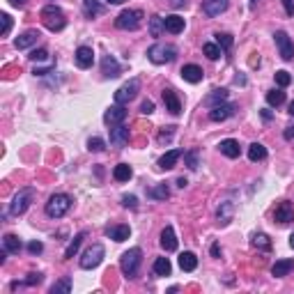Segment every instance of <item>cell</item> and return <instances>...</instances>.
<instances>
[{
  "mask_svg": "<svg viewBox=\"0 0 294 294\" xmlns=\"http://www.w3.org/2000/svg\"><path fill=\"white\" fill-rule=\"evenodd\" d=\"M41 23H44L51 33H60L62 28L67 26V19H65V12H62L58 5H46L41 9Z\"/></svg>",
  "mask_w": 294,
  "mask_h": 294,
  "instance_id": "obj_1",
  "label": "cell"
},
{
  "mask_svg": "<svg viewBox=\"0 0 294 294\" xmlns=\"http://www.w3.org/2000/svg\"><path fill=\"white\" fill-rule=\"evenodd\" d=\"M147 58L154 65H166V62H173L177 58V48L173 44H166V41H156L154 46L147 48Z\"/></svg>",
  "mask_w": 294,
  "mask_h": 294,
  "instance_id": "obj_2",
  "label": "cell"
},
{
  "mask_svg": "<svg viewBox=\"0 0 294 294\" xmlns=\"http://www.w3.org/2000/svg\"><path fill=\"white\" fill-rule=\"evenodd\" d=\"M143 262V251L141 248H129L127 253L120 257V269L127 278H136L138 276V269H141Z\"/></svg>",
  "mask_w": 294,
  "mask_h": 294,
  "instance_id": "obj_3",
  "label": "cell"
},
{
  "mask_svg": "<svg viewBox=\"0 0 294 294\" xmlns=\"http://www.w3.org/2000/svg\"><path fill=\"white\" fill-rule=\"evenodd\" d=\"M69 207H72V198L67 193H55L46 202V214L51 219H62L69 212Z\"/></svg>",
  "mask_w": 294,
  "mask_h": 294,
  "instance_id": "obj_4",
  "label": "cell"
},
{
  "mask_svg": "<svg viewBox=\"0 0 294 294\" xmlns=\"http://www.w3.org/2000/svg\"><path fill=\"white\" fill-rule=\"evenodd\" d=\"M143 19H145V14L141 9H124L115 19V26L120 28V30H138L143 26Z\"/></svg>",
  "mask_w": 294,
  "mask_h": 294,
  "instance_id": "obj_5",
  "label": "cell"
},
{
  "mask_svg": "<svg viewBox=\"0 0 294 294\" xmlns=\"http://www.w3.org/2000/svg\"><path fill=\"white\" fill-rule=\"evenodd\" d=\"M33 198H35V188H21L19 193L14 195V200L9 202V214H12V216L26 214V209L30 207Z\"/></svg>",
  "mask_w": 294,
  "mask_h": 294,
  "instance_id": "obj_6",
  "label": "cell"
},
{
  "mask_svg": "<svg viewBox=\"0 0 294 294\" xmlns=\"http://www.w3.org/2000/svg\"><path fill=\"white\" fill-rule=\"evenodd\" d=\"M104 255H106L104 246H101V244H92L90 248H85V253H83V257H80V267L83 269L99 267L101 260H104Z\"/></svg>",
  "mask_w": 294,
  "mask_h": 294,
  "instance_id": "obj_7",
  "label": "cell"
},
{
  "mask_svg": "<svg viewBox=\"0 0 294 294\" xmlns=\"http://www.w3.org/2000/svg\"><path fill=\"white\" fill-rule=\"evenodd\" d=\"M138 90H141V80L138 78H131L129 83H124V85L115 92V104H122V106H127L129 101L134 99L136 94H138Z\"/></svg>",
  "mask_w": 294,
  "mask_h": 294,
  "instance_id": "obj_8",
  "label": "cell"
},
{
  "mask_svg": "<svg viewBox=\"0 0 294 294\" xmlns=\"http://www.w3.org/2000/svg\"><path fill=\"white\" fill-rule=\"evenodd\" d=\"M274 39H276V46H278V53H281V58L285 62L292 60L294 58V44L292 39H290V35L285 33V30H278V33L274 35Z\"/></svg>",
  "mask_w": 294,
  "mask_h": 294,
  "instance_id": "obj_9",
  "label": "cell"
},
{
  "mask_svg": "<svg viewBox=\"0 0 294 294\" xmlns=\"http://www.w3.org/2000/svg\"><path fill=\"white\" fill-rule=\"evenodd\" d=\"M124 120H127V108L122 106V104H115V106H110L106 113H104V122L110 124V127H117V124H122Z\"/></svg>",
  "mask_w": 294,
  "mask_h": 294,
  "instance_id": "obj_10",
  "label": "cell"
},
{
  "mask_svg": "<svg viewBox=\"0 0 294 294\" xmlns=\"http://www.w3.org/2000/svg\"><path fill=\"white\" fill-rule=\"evenodd\" d=\"M129 143V127L124 124H117V127H110V145L122 149V147Z\"/></svg>",
  "mask_w": 294,
  "mask_h": 294,
  "instance_id": "obj_11",
  "label": "cell"
},
{
  "mask_svg": "<svg viewBox=\"0 0 294 294\" xmlns=\"http://www.w3.org/2000/svg\"><path fill=\"white\" fill-rule=\"evenodd\" d=\"M230 0H202V12L207 16H220L227 9Z\"/></svg>",
  "mask_w": 294,
  "mask_h": 294,
  "instance_id": "obj_12",
  "label": "cell"
},
{
  "mask_svg": "<svg viewBox=\"0 0 294 294\" xmlns=\"http://www.w3.org/2000/svg\"><path fill=\"white\" fill-rule=\"evenodd\" d=\"M234 115V106L232 104H219V106H214L212 110H209V120L212 122H223L227 120V117H232Z\"/></svg>",
  "mask_w": 294,
  "mask_h": 294,
  "instance_id": "obj_13",
  "label": "cell"
},
{
  "mask_svg": "<svg viewBox=\"0 0 294 294\" xmlns=\"http://www.w3.org/2000/svg\"><path fill=\"white\" fill-rule=\"evenodd\" d=\"M120 62L115 60L113 55H104V60H101V74L106 76V78H117L120 76Z\"/></svg>",
  "mask_w": 294,
  "mask_h": 294,
  "instance_id": "obj_14",
  "label": "cell"
},
{
  "mask_svg": "<svg viewBox=\"0 0 294 294\" xmlns=\"http://www.w3.org/2000/svg\"><path fill=\"white\" fill-rule=\"evenodd\" d=\"M163 104H166V110H170L173 115H180L182 113V101L180 97H177V92L175 90H163Z\"/></svg>",
  "mask_w": 294,
  "mask_h": 294,
  "instance_id": "obj_15",
  "label": "cell"
},
{
  "mask_svg": "<svg viewBox=\"0 0 294 294\" xmlns=\"http://www.w3.org/2000/svg\"><path fill=\"white\" fill-rule=\"evenodd\" d=\"M161 248H163L166 253H173V251H177V237H175L173 225L163 227V232H161Z\"/></svg>",
  "mask_w": 294,
  "mask_h": 294,
  "instance_id": "obj_16",
  "label": "cell"
},
{
  "mask_svg": "<svg viewBox=\"0 0 294 294\" xmlns=\"http://www.w3.org/2000/svg\"><path fill=\"white\" fill-rule=\"evenodd\" d=\"M94 62V51L90 46H78L76 48V65H78L80 69H87L92 67Z\"/></svg>",
  "mask_w": 294,
  "mask_h": 294,
  "instance_id": "obj_17",
  "label": "cell"
},
{
  "mask_svg": "<svg viewBox=\"0 0 294 294\" xmlns=\"http://www.w3.org/2000/svg\"><path fill=\"white\" fill-rule=\"evenodd\" d=\"M41 35L37 33V30H26L23 35H19L16 37V41H14V46L19 48V51H23V48H30L33 44H37V39H39Z\"/></svg>",
  "mask_w": 294,
  "mask_h": 294,
  "instance_id": "obj_18",
  "label": "cell"
},
{
  "mask_svg": "<svg viewBox=\"0 0 294 294\" xmlns=\"http://www.w3.org/2000/svg\"><path fill=\"white\" fill-rule=\"evenodd\" d=\"M182 156H184L182 149H168V152L159 159V168L161 170H170V168H175V163H177Z\"/></svg>",
  "mask_w": 294,
  "mask_h": 294,
  "instance_id": "obj_19",
  "label": "cell"
},
{
  "mask_svg": "<svg viewBox=\"0 0 294 294\" xmlns=\"http://www.w3.org/2000/svg\"><path fill=\"white\" fill-rule=\"evenodd\" d=\"M219 149H220V154H223V156H227V159H239V154H241L239 143L232 141V138H227V141H220Z\"/></svg>",
  "mask_w": 294,
  "mask_h": 294,
  "instance_id": "obj_20",
  "label": "cell"
},
{
  "mask_svg": "<svg viewBox=\"0 0 294 294\" xmlns=\"http://www.w3.org/2000/svg\"><path fill=\"white\" fill-rule=\"evenodd\" d=\"M274 219L278 220V223H290V220H294V207L290 205V202H281L278 207H276V212H274Z\"/></svg>",
  "mask_w": 294,
  "mask_h": 294,
  "instance_id": "obj_21",
  "label": "cell"
},
{
  "mask_svg": "<svg viewBox=\"0 0 294 294\" xmlns=\"http://www.w3.org/2000/svg\"><path fill=\"white\" fill-rule=\"evenodd\" d=\"M163 26H166V33L180 35L182 30H184V19H182V16H177V14H170V16H166V19H163Z\"/></svg>",
  "mask_w": 294,
  "mask_h": 294,
  "instance_id": "obj_22",
  "label": "cell"
},
{
  "mask_svg": "<svg viewBox=\"0 0 294 294\" xmlns=\"http://www.w3.org/2000/svg\"><path fill=\"white\" fill-rule=\"evenodd\" d=\"M225 101H227V90L220 87V90H212V92L202 99V104L209 108H214V106H219V104H225Z\"/></svg>",
  "mask_w": 294,
  "mask_h": 294,
  "instance_id": "obj_23",
  "label": "cell"
},
{
  "mask_svg": "<svg viewBox=\"0 0 294 294\" xmlns=\"http://www.w3.org/2000/svg\"><path fill=\"white\" fill-rule=\"evenodd\" d=\"M106 234L113 241H127L129 234H131V230H129V225H108L106 227Z\"/></svg>",
  "mask_w": 294,
  "mask_h": 294,
  "instance_id": "obj_24",
  "label": "cell"
},
{
  "mask_svg": "<svg viewBox=\"0 0 294 294\" xmlns=\"http://www.w3.org/2000/svg\"><path fill=\"white\" fill-rule=\"evenodd\" d=\"M182 78L188 83H200L202 80V69L198 65H184L182 67Z\"/></svg>",
  "mask_w": 294,
  "mask_h": 294,
  "instance_id": "obj_25",
  "label": "cell"
},
{
  "mask_svg": "<svg viewBox=\"0 0 294 294\" xmlns=\"http://www.w3.org/2000/svg\"><path fill=\"white\" fill-rule=\"evenodd\" d=\"M292 269H294V260H276V264L271 267V274H274L276 278H283V276H288Z\"/></svg>",
  "mask_w": 294,
  "mask_h": 294,
  "instance_id": "obj_26",
  "label": "cell"
},
{
  "mask_svg": "<svg viewBox=\"0 0 294 294\" xmlns=\"http://www.w3.org/2000/svg\"><path fill=\"white\" fill-rule=\"evenodd\" d=\"M195 267H198V257H195V253L186 251V253L180 255V269L182 271H195Z\"/></svg>",
  "mask_w": 294,
  "mask_h": 294,
  "instance_id": "obj_27",
  "label": "cell"
},
{
  "mask_svg": "<svg viewBox=\"0 0 294 294\" xmlns=\"http://www.w3.org/2000/svg\"><path fill=\"white\" fill-rule=\"evenodd\" d=\"M83 239H85V232H78V234H76V237H74L72 241H69L67 251H65V260H72L74 255L78 253V248H80V244H83Z\"/></svg>",
  "mask_w": 294,
  "mask_h": 294,
  "instance_id": "obj_28",
  "label": "cell"
},
{
  "mask_svg": "<svg viewBox=\"0 0 294 294\" xmlns=\"http://www.w3.org/2000/svg\"><path fill=\"white\" fill-rule=\"evenodd\" d=\"M2 246H5L7 253H19L23 244H21V239L16 234H5V237H2Z\"/></svg>",
  "mask_w": 294,
  "mask_h": 294,
  "instance_id": "obj_29",
  "label": "cell"
},
{
  "mask_svg": "<svg viewBox=\"0 0 294 294\" xmlns=\"http://www.w3.org/2000/svg\"><path fill=\"white\" fill-rule=\"evenodd\" d=\"M101 2L99 0H83V14H85L87 19H94L97 14H101Z\"/></svg>",
  "mask_w": 294,
  "mask_h": 294,
  "instance_id": "obj_30",
  "label": "cell"
},
{
  "mask_svg": "<svg viewBox=\"0 0 294 294\" xmlns=\"http://www.w3.org/2000/svg\"><path fill=\"white\" fill-rule=\"evenodd\" d=\"M170 271H173V264H170L168 257H156L154 260V274L156 276H170Z\"/></svg>",
  "mask_w": 294,
  "mask_h": 294,
  "instance_id": "obj_31",
  "label": "cell"
},
{
  "mask_svg": "<svg viewBox=\"0 0 294 294\" xmlns=\"http://www.w3.org/2000/svg\"><path fill=\"white\" fill-rule=\"evenodd\" d=\"M131 175H134V170H131V166H127V163H117L113 170V177L117 182H129L131 180Z\"/></svg>",
  "mask_w": 294,
  "mask_h": 294,
  "instance_id": "obj_32",
  "label": "cell"
},
{
  "mask_svg": "<svg viewBox=\"0 0 294 294\" xmlns=\"http://www.w3.org/2000/svg\"><path fill=\"white\" fill-rule=\"evenodd\" d=\"M147 195L152 200H166V198H170V188H168V184H156L154 188L147 191Z\"/></svg>",
  "mask_w": 294,
  "mask_h": 294,
  "instance_id": "obj_33",
  "label": "cell"
},
{
  "mask_svg": "<svg viewBox=\"0 0 294 294\" xmlns=\"http://www.w3.org/2000/svg\"><path fill=\"white\" fill-rule=\"evenodd\" d=\"M248 159H251V161H262V159H267V147L260 145V143H253V145H248Z\"/></svg>",
  "mask_w": 294,
  "mask_h": 294,
  "instance_id": "obj_34",
  "label": "cell"
},
{
  "mask_svg": "<svg viewBox=\"0 0 294 294\" xmlns=\"http://www.w3.org/2000/svg\"><path fill=\"white\" fill-rule=\"evenodd\" d=\"M202 53L207 55L209 60H219L220 55H223V48H220L219 44H214V41H207V44L202 46Z\"/></svg>",
  "mask_w": 294,
  "mask_h": 294,
  "instance_id": "obj_35",
  "label": "cell"
},
{
  "mask_svg": "<svg viewBox=\"0 0 294 294\" xmlns=\"http://www.w3.org/2000/svg\"><path fill=\"white\" fill-rule=\"evenodd\" d=\"M219 223L220 225H227V223H230V219H232V202H223V205H220L219 207Z\"/></svg>",
  "mask_w": 294,
  "mask_h": 294,
  "instance_id": "obj_36",
  "label": "cell"
},
{
  "mask_svg": "<svg viewBox=\"0 0 294 294\" xmlns=\"http://www.w3.org/2000/svg\"><path fill=\"white\" fill-rule=\"evenodd\" d=\"M267 104L278 108L281 104H285V92H283V90H269L267 92Z\"/></svg>",
  "mask_w": 294,
  "mask_h": 294,
  "instance_id": "obj_37",
  "label": "cell"
},
{
  "mask_svg": "<svg viewBox=\"0 0 294 294\" xmlns=\"http://www.w3.org/2000/svg\"><path fill=\"white\" fill-rule=\"evenodd\" d=\"M253 246L260 248V251H271V239L264 232H257L253 234Z\"/></svg>",
  "mask_w": 294,
  "mask_h": 294,
  "instance_id": "obj_38",
  "label": "cell"
},
{
  "mask_svg": "<svg viewBox=\"0 0 294 294\" xmlns=\"http://www.w3.org/2000/svg\"><path fill=\"white\" fill-rule=\"evenodd\" d=\"M58 292H72V278L69 276H65V278H60L58 283H53L51 285V294H58Z\"/></svg>",
  "mask_w": 294,
  "mask_h": 294,
  "instance_id": "obj_39",
  "label": "cell"
},
{
  "mask_svg": "<svg viewBox=\"0 0 294 294\" xmlns=\"http://www.w3.org/2000/svg\"><path fill=\"white\" fill-rule=\"evenodd\" d=\"M163 30H166L163 19H161V16H152V19H149V33H152V37H161Z\"/></svg>",
  "mask_w": 294,
  "mask_h": 294,
  "instance_id": "obj_40",
  "label": "cell"
},
{
  "mask_svg": "<svg viewBox=\"0 0 294 294\" xmlns=\"http://www.w3.org/2000/svg\"><path fill=\"white\" fill-rule=\"evenodd\" d=\"M39 283H41V274H28L26 281H21V283H12V290L26 288V285H39Z\"/></svg>",
  "mask_w": 294,
  "mask_h": 294,
  "instance_id": "obj_41",
  "label": "cell"
},
{
  "mask_svg": "<svg viewBox=\"0 0 294 294\" xmlns=\"http://www.w3.org/2000/svg\"><path fill=\"white\" fill-rule=\"evenodd\" d=\"M216 44L223 48V53H227V51L232 48V37L225 35V33H219V35H216Z\"/></svg>",
  "mask_w": 294,
  "mask_h": 294,
  "instance_id": "obj_42",
  "label": "cell"
},
{
  "mask_svg": "<svg viewBox=\"0 0 294 294\" xmlns=\"http://www.w3.org/2000/svg\"><path fill=\"white\" fill-rule=\"evenodd\" d=\"M87 149H90V152H104V149H106V143L94 136V138H90V141H87Z\"/></svg>",
  "mask_w": 294,
  "mask_h": 294,
  "instance_id": "obj_43",
  "label": "cell"
},
{
  "mask_svg": "<svg viewBox=\"0 0 294 294\" xmlns=\"http://www.w3.org/2000/svg\"><path fill=\"white\" fill-rule=\"evenodd\" d=\"M184 161H186V166L191 170L198 168V149H191V152H184Z\"/></svg>",
  "mask_w": 294,
  "mask_h": 294,
  "instance_id": "obj_44",
  "label": "cell"
},
{
  "mask_svg": "<svg viewBox=\"0 0 294 294\" xmlns=\"http://www.w3.org/2000/svg\"><path fill=\"white\" fill-rule=\"evenodd\" d=\"M276 83H278V87H288L292 83V76L288 72H276Z\"/></svg>",
  "mask_w": 294,
  "mask_h": 294,
  "instance_id": "obj_45",
  "label": "cell"
},
{
  "mask_svg": "<svg viewBox=\"0 0 294 294\" xmlns=\"http://www.w3.org/2000/svg\"><path fill=\"white\" fill-rule=\"evenodd\" d=\"M0 19H2V37H7V35H9V30H12V16H9V14L7 12H2L0 14Z\"/></svg>",
  "mask_w": 294,
  "mask_h": 294,
  "instance_id": "obj_46",
  "label": "cell"
},
{
  "mask_svg": "<svg viewBox=\"0 0 294 294\" xmlns=\"http://www.w3.org/2000/svg\"><path fill=\"white\" fill-rule=\"evenodd\" d=\"M46 58H48L46 48H37V51H33V53H30V60H35V62H44Z\"/></svg>",
  "mask_w": 294,
  "mask_h": 294,
  "instance_id": "obj_47",
  "label": "cell"
},
{
  "mask_svg": "<svg viewBox=\"0 0 294 294\" xmlns=\"http://www.w3.org/2000/svg\"><path fill=\"white\" fill-rule=\"evenodd\" d=\"M173 136H175V127H166V129H163V131L159 134V143L163 145V143H168L170 138H173Z\"/></svg>",
  "mask_w": 294,
  "mask_h": 294,
  "instance_id": "obj_48",
  "label": "cell"
},
{
  "mask_svg": "<svg viewBox=\"0 0 294 294\" xmlns=\"http://www.w3.org/2000/svg\"><path fill=\"white\" fill-rule=\"evenodd\" d=\"M122 205L127 209H136L138 207V198H136V195H124V198H122Z\"/></svg>",
  "mask_w": 294,
  "mask_h": 294,
  "instance_id": "obj_49",
  "label": "cell"
},
{
  "mask_svg": "<svg viewBox=\"0 0 294 294\" xmlns=\"http://www.w3.org/2000/svg\"><path fill=\"white\" fill-rule=\"evenodd\" d=\"M28 251L33 255H39L41 251H44V244H41V241H30V244H28Z\"/></svg>",
  "mask_w": 294,
  "mask_h": 294,
  "instance_id": "obj_50",
  "label": "cell"
},
{
  "mask_svg": "<svg viewBox=\"0 0 294 294\" xmlns=\"http://www.w3.org/2000/svg\"><path fill=\"white\" fill-rule=\"evenodd\" d=\"M141 113L143 115H152L154 113V101H149V99H145L141 104Z\"/></svg>",
  "mask_w": 294,
  "mask_h": 294,
  "instance_id": "obj_51",
  "label": "cell"
},
{
  "mask_svg": "<svg viewBox=\"0 0 294 294\" xmlns=\"http://www.w3.org/2000/svg\"><path fill=\"white\" fill-rule=\"evenodd\" d=\"M283 7H285V14H288V16H292V14H294V5H292V0H283Z\"/></svg>",
  "mask_w": 294,
  "mask_h": 294,
  "instance_id": "obj_52",
  "label": "cell"
},
{
  "mask_svg": "<svg viewBox=\"0 0 294 294\" xmlns=\"http://www.w3.org/2000/svg\"><path fill=\"white\" fill-rule=\"evenodd\" d=\"M283 136H285V141H294V127H288Z\"/></svg>",
  "mask_w": 294,
  "mask_h": 294,
  "instance_id": "obj_53",
  "label": "cell"
},
{
  "mask_svg": "<svg viewBox=\"0 0 294 294\" xmlns=\"http://www.w3.org/2000/svg\"><path fill=\"white\" fill-rule=\"evenodd\" d=\"M212 255H214V257H219V255H220V248H219V244H214V246H212Z\"/></svg>",
  "mask_w": 294,
  "mask_h": 294,
  "instance_id": "obj_54",
  "label": "cell"
},
{
  "mask_svg": "<svg viewBox=\"0 0 294 294\" xmlns=\"http://www.w3.org/2000/svg\"><path fill=\"white\" fill-rule=\"evenodd\" d=\"M9 2H12L14 7H23V5H26V0H9Z\"/></svg>",
  "mask_w": 294,
  "mask_h": 294,
  "instance_id": "obj_55",
  "label": "cell"
},
{
  "mask_svg": "<svg viewBox=\"0 0 294 294\" xmlns=\"http://www.w3.org/2000/svg\"><path fill=\"white\" fill-rule=\"evenodd\" d=\"M186 184H188V182L184 180V177H180V180H177V186H180V188H184V186H186Z\"/></svg>",
  "mask_w": 294,
  "mask_h": 294,
  "instance_id": "obj_56",
  "label": "cell"
},
{
  "mask_svg": "<svg viewBox=\"0 0 294 294\" xmlns=\"http://www.w3.org/2000/svg\"><path fill=\"white\" fill-rule=\"evenodd\" d=\"M182 5H186V0H173V7H182Z\"/></svg>",
  "mask_w": 294,
  "mask_h": 294,
  "instance_id": "obj_57",
  "label": "cell"
},
{
  "mask_svg": "<svg viewBox=\"0 0 294 294\" xmlns=\"http://www.w3.org/2000/svg\"><path fill=\"white\" fill-rule=\"evenodd\" d=\"M108 5H122V2H124V0H106Z\"/></svg>",
  "mask_w": 294,
  "mask_h": 294,
  "instance_id": "obj_58",
  "label": "cell"
},
{
  "mask_svg": "<svg viewBox=\"0 0 294 294\" xmlns=\"http://www.w3.org/2000/svg\"><path fill=\"white\" fill-rule=\"evenodd\" d=\"M257 2H260V0H251V9H255V7H257Z\"/></svg>",
  "mask_w": 294,
  "mask_h": 294,
  "instance_id": "obj_59",
  "label": "cell"
},
{
  "mask_svg": "<svg viewBox=\"0 0 294 294\" xmlns=\"http://www.w3.org/2000/svg\"><path fill=\"white\" fill-rule=\"evenodd\" d=\"M290 246H292V248H294V232H292V234H290Z\"/></svg>",
  "mask_w": 294,
  "mask_h": 294,
  "instance_id": "obj_60",
  "label": "cell"
},
{
  "mask_svg": "<svg viewBox=\"0 0 294 294\" xmlns=\"http://www.w3.org/2000/svg\"><path fill=\"white\" fill-rule=\"evenodd\" d=\"M290 115H292V117H294V101H292V104H290Z\"/></svg>",
  "mask_w": 294,
  "mask_h": 294,
  "instance_id": "obj_61",
  "label": "cell"
}]
</instances>
